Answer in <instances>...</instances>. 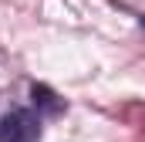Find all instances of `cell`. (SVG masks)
Instances as JSON below:
<instances>
[{
    "label": "cell",
    "mask_w": 145,
    "mask_h": 142,
    "mask_svg": "<svg viewBox=\"0 0 145 142\" xmlns=\"http://www.w3.org/2000/svg\"><path fill=\"white\" fill-rule=\"evenodd\" d=\"M40 135V122L31 112H10L0 118V142H34Z\"/></svg>",
    "instance_id": "6da1fadb"
}]
</instances>
